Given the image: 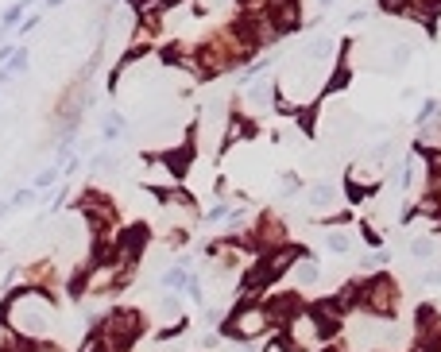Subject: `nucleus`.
I'll use <instances>...</instances> for the list:
<instances>
[{
  "label": "nucleus",
  "instance_id": "nucleus-1",
  "mask_svg": "<svg viewBox=\"0 0 441 352\" xmlns=\"http://www.w3.org/2000/svg\"><path fill=\"white\" fill-rule=\"evenodd\" d=\"M55 306H51L47 294H16L12 302H8V325H12L16 333H20L23 341H43L51 329H55Z\"/></svg>",
  "mask_w": 441,
  "mask_h": 352
},
{
  "label": "nucleus",
  "instance_id": "nucleus-3",
  "mask_svg": "<svg viewBox=\"0 0 441 352\" xmlns=\"http://www.w3.org/2000/svg\"><path fill=\"white\" fill-rule=\"evenodd\" d=\"M399 302V290H395L391 279H368L364 287H356V306H364L368 318H387Z\"/></svg>",
  "mask_w": 441,
  "mask_h": 352
},
{
  "label": "nucleus",
  "instance_id": "nucleus-5",
  "mask_svg": "<svg viewBox=\"0 0 441 352\" xmlns=\"http://www.w3.org/2000/svg\"><path fill=\"white\" fill-rule=\"evenodd\" d=\"M263 306H267V314H271V325H279V321H290L298 310H302L294 294H271Z\"/></svg>",
  "mask_w": 441,
  "mask_h": 352
},
{
  "label": "nucleus",
  "instance_id": "nucleus-14",
  "mask_svg": "<svg viewBox=\"0 0 441 352\" xmlns=\"http://www.w3.org/2000/svg\"><path fill=\"white\" fill-rule=\"evenodd\" d=\"M120 128H124V120H120L117 112H109V117H105V124H101V132H105L109 139H117V136H120Z\"/></svg>",
  "mask_w": 441,
  "mask_h": 352
},
{
  "label": "nucleus",
  "instance_id": "nucleus-10",
  "mask_svg": "<svg viewBox=\"0 0 441 352\" xmlns=\"http://www.w3.org/2000/svg\"><path fill=\"white\" fill-rule=\"evenodd\" d=\"M434 252H437V244L430 240V236H418V240L410 244V256L414 260H434Z\"/></svg>",
  "mask_w": 441,
  "mask_h": 352
},
{
  "label": "nucleus",
  "instance_id": "nucleus-15",
  "mask_svg": "<svg viewBox=\"0 0 441 352\" xmlns=\"http://www.w3.org/2000/svg\"><path fill=\"white\" fill-rule=\"evenodd\" d=\"M55 178H58V166H51V171H43L39 178H35V186H39V190H47V186H55Z\"/></svg>",
  "mask_w": 441,
  "mask_h": 352
},
{
  "label": "nucleus",
  "instance_id": "nucleus-7",
  "mask_svg": "<svg viewBox=\"0 0 441 352\" xmlns=\"http://www.w3.org/2000/svg\"><path fill=\"white\" fill-rule=\"evenodd\" d=\"M337 201V186L333 182H317V186L310 190V206L314 209H325V206H333Z\"/></svg>",
  "mask_w": 441,
  "mask_h": 352
},
{
  "label": "nucleus",
  "instance_id": "nucleus-13",
  "mask_svg": "<svg viewBox=\"0 0 441 352\" xmlns=\"http://www.w3.org/2000/svg\"><path fill=\"white\" fill-rule=\"evenodd\" d=\"M186 283H190V275H186L182 267H171V271L163 275V287H166V290H182Z\"/></svg>",
  "mask_w": 441,
  "mask_h": 352
},
{
  "label": "nucleus",
  "instance_id": "nucleus-12",
  "mask_svg": "<svg viewBox=\"0 0 441 352\" xmlns=\"http://www.w3.org/2000/svg\"><path fill=\"white\" fill-rule=\"evenodd\" d=\"M271 97H275V90H271V85H263V82L248 85V105H267Z\"/></svg>",
  "mask_w": 441,
  "mask_h": 352
},
{
  "label": "nucleus",
  "instance_id": "nucleus-19",
  "mask_svg": "<svg viewBox=\"0 0 441 352\" xmlns=\"http://www.w3.org/2000/svg\"><path fill=\"white\" fill-rule=\"evenodd\" d=\"M31 352H58V348H55V345H35Z\"/></svg>",
  "mask_w": 441,
  "mask_h": 352
},
{
  "label": "nucleus",
  "instance_id": "nucleus-16",
  "mask_svg": "<svg viewBox=\"0 0 441 352\" xmlns=\"http://www.w3.org/2000/svg\"><path fill=\"white\" fill-rule=\"evenodd\" d=\"M290 193H298V178H294V174H287V182H283V198H290Z\"/></svg>",
  "mask_w": 441,
  "mask_h": 352
},
{
  "label": "nucleus",
  "instance_id": "nucleus-2",
  "mask_svg": "<svg viewBox=\"0 0 441 352\" xmlns=\"http://www.w3.org/2000/svg\"><path fill=\"white\" fill-rule=\"evenodd\" d=\"M97 337H101V345L109 352H128L139 337V318L128 314V310H112L109 318L101 321V333H97Z\"/></svg>",
  "mask_w": 441,
  "mask_h": 352
},
{
  "label": "nucleus",
  "instance_id": "nucleus-6",
  "mask_svg": "<svg viewBox=\"0 0 441 352\" xmlns=\"http://www.w3.org/2000/svg\"><path fill=\"white\" fill-rule=\"evenodd\" d=\"M407 12L422 23H434L441 16V0H407Z\"/></svg>",
  "mask_w": 441,
  "mask_h": 352
},
{
  "label": "nucleus",
  "instance_id": "nucleus-18",
  "mask_svg": "<svg viewBox=\"0 0 441 352\" xmlns=\"http://www.w3.org/2000/svg\"><path fill=\"white\" fill-rule=\"evenodd\" d=\"M329 4H333V0H314V8H317V12H325Z\"/></svg>",
  "mask_w": 441,
  "mask_h": 352
},
{
  "label": "nucleus",
  "instance_id": "nucleus-4",
  "mask_svg": "<svg viewBox=\"0 0 441 352\" xmlns=\"http://www.w3.org/2000/svg\"><path fill=\"white\" fill-rule=\"evenodd\" d=\"M271 329V314H267V306L263 302H244L240 310L233 314V321H228V333L233 337H240V341H255V337H263V333Z\"/></svg>",
  "mask_w": 441,
  "mask_h": 352
},
{
  "label": "nucleus",
  "instance_id": "nucleus-17",
  "mask_svg": "<svg viewBox=\"0 0 441 352\" xmlns=\"http://www.w3.org/2000/svg\"><path fill=\"white\" fill-rule=\"evenodd\" d=\"M383 8H391V12H399V8H407V0H383Z\"/></svg>",
  "mask_w": 441,
  "mask_h": 352
},
{
  "label": "nucleus",
  "instance_id": "nucleus-9",
  "mask_svg": "<svg viewBox=\"0 0 441 352\" xmlns=\"http://www.w3.org/2000/svg\"><path fill=\"white\" fill-rule=\"evenodd\" d=\"M325 244H329V252H337V256H341V252L352 248V233H349V228H333V233L325 236Z\"/></svg>",
  "mask_w": 441,
  "mask_h": 352
},
{
  "label": "nucleus",
  "instance_id": "nucleus-8",
  "mask_svg": "<svg viewBox=\"0 0 441 352\" xmlns=\"http://www.w3.org/2000/svg\"><path fill=\"white\" fill-rule=\"evenodd\" d=\"M426 178H430V193H441V151L426 155Z\"/></svg>",
  "mask_w": 441,
  "mask_h": 352
},
{
  "label": "nucleus",
  "instance_id": "nucleus-11",
  "mask_svg": "<svg viewBox=\"0 0 441 352\" xmlns=\"http://www.w3.org/2000/svg\"><path fill=\"white\" fill-rule=\"evenodd\" d=\"M298 283H306V287H310V283H317V279H322V275H317V260H298Z\"/></svg>",
  "mask_w": 441,
  "mask_h": 352
}]
</instances>
